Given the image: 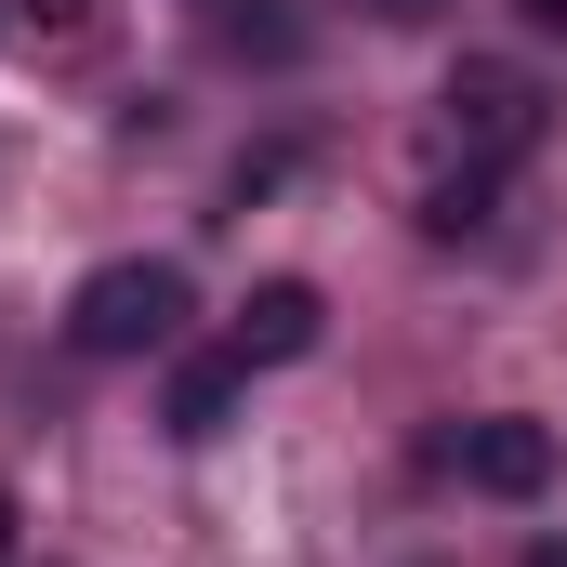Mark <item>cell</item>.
Wrapping results in <instances>:
<instances>
[{
	"instance_id": "obj_1",
	"label": "cell",
	"mask_w": 567,
	"mask_h": 567,
	"mask_svg": "<svg viewBox=\"0 0 567 567\" xmlns=\"http://www.w3.org/2000/svg\"><path fill=\"white\" fill-rule=\"evenodd\" d=\"M66 343L80 357H172L185 343V265H93L66 290Z\"/></svg>"
},
{
	"instance_id": "obj_2",
	"label": "cell",
	"mask_w": 567,
	"mask_h": 567,
	"mask_svg": "<svg viewBox=\"0 0 567 567\" xmlns=\"http://www.w3.org/2000/svg\"><path fill=\"white\" fill-rule=\"evenodd\" d=\"M435 145H449L462 172H515V158L542 145V93H528L515 66H449V93H435Z\"/></svg>"
},
{
	"instance_id": "obj_3",
	"label": "cell",
	"mask_w": 567,
	"mask_h": 567,
	"mask_svg": "<svg viewBox=\"0 0 567 567\" xmlns=\"http://www.w3.org/2000/svg\"><path fill=\"white\" fill-rule=\"evenodd\" d=\"M462 488H488V502H542V488H555V423H528V410L462 423Z\"/></svg>"
},
{
	"instance_id": "obj_4",
	"label": "cell",
	"mask_w": 567,
	"mask_h": 567,
	"mask_svg": "<svg viewBox=\"0 0 567 567\" xmlns=\"http://www.w3.org/2000/svg\"><path fill=\"white\" fill-rule=\"evenodd\" d=\"M317 330H330V303H317L303 278H265L251 303H238V330H225V343H238L251 370H290V357H317Z\"/></svg>"
},
{
	"instance_id": "obj_5",
	"label": "cell",
	"mask_w": 567,
	"mask_h": 567,
	"mask_svg": "<svg viewBox=\"0 0 567 567\" xmlns=\"http://www.w3.org/2000/svg\"><path fill=\"white\" fill-rule=\"evenodd\" d=\"M238 396H251V357H238V343H225V357H185V370H172V435L212 449V435L238 423Z\"/></svg>"
},
{
	"instance_id": "obj_6",
	"label": "cell",
	"mask_w": 567,
	"mask_h": 567,
	"mask_svg": "<svg viewBox=\"0 0 567 567\" xmlns=\"http://www.w3.org/2000/svg\"><path fill=\"white\" fill-rule=\"evenodd\" d=\"M515 13H528V27H567V0H515Z\"/></svg>"
},
{
	"instance_id": "obj_7",
	"label": "cell",
	"mask_w": 567,
	"mask_h": 567,
	"mask_svg": "<svg viewBox=\"0 0 567 567\" xmlns=\"http://www.w3.org/2000/svg\"><path fill=\"white\" fill-rule=\"evenodd\" d=\"M0 567H13V488H0Z\"/></svg>"
},
{
	"instance_id": "obj_8",
	"label": "cell",
	"mask_w": 567,
	"mask_h": 567,
	"mask_svg": "<svg viewBox=\"0 0 567 567\" xmlns=\"http://www.w3.org/2000/svg\"><path fill=\"white\" fill-rule=\"evenodd\" d=\"M528 567H567V542H542V555H528Z\"/></svg>"
}]
</instances>
